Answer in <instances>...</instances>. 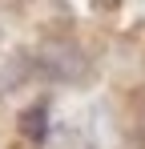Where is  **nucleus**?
<instances>
[{"label": "nucleus", "mask_w": 145, "mask_h": 149, "mask_svg": "<svg viewBox=\"0 0 145 149\" xmlns=\"http://www.w3.org/2000/svg\"><path fill=\"white\" fill-rule=\"evenodd\" d=\"M32 56H36L40 81H48V85H85L89 73H93L89 52L69 36H45L32 49Z\"/></svg>", "instance_id": "1"}, {"label": "nucleus", "mask_w": 145, "mask_h": 149, "mask_svg": "<svg viewBox=\"0 0 145 149\" xmlns=\"http://www.w3.org/2000/svg\"><path fill=\"white\" fill-rule=\"evenodd\" d=\"M48 109H52V101L40 97L36 105H28V109L20 113V133L32 141V145H45L48 141Z\"/></svg>", "instance_id": "3"}, {"label": "nucleus", "mask_w": 145, "mask_h": 149, "mask_svg": "<svg viewBox=\"0 0 145 149\" xmlns=\"http://www.w3.org/2000/svg\"><path fill=\"white\" fill-rule=\"evenodd\" d=\"M137 133L145 137V101H141V113H137Z\"/></svg>", "instance_id": "4"}, {"label": "nucleus", "mask_w": 145, "mask_h": 149, "mask_svg": "<svg viewBox=\"0 0 145 149\" xmlns=\"http://www.w3.org/2000/svg\"><path fill=\"white\" fill-rule=\"evenodd\" d=\"M28 81H40V73H36V56H32V49H16L8 61H4L0 93H16V89L28 85Z\"/></svg>", "instance_id": "2"}]
</instances>
